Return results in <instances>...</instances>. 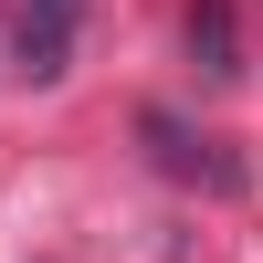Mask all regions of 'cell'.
<instances>
[{"mask_svg": "<svg viewBox=\"0 0 263 263\" xmlns=\"http://www.w3.org/2000/svg\"><path fill=\"white\" fill-rule=\"evenodd\" d=\"M147 147H158L168 179H200V190H242V158H221V137H190L179 116H147Z\"/></svg>", "mask_w": 263, "mask_h": 263, "instance_id": "obj_1", "label": "cell"}, {"mask_svg": "<svg viewBox=\"0 0 263 263\" xmlns=\"http://www.w3.org/2000/svg\"><path fill=\"white\" fill-rule=\"evenodd\" d=\"M74 21H84V0H21V74L32 84H53L74 63Z\"/></svg>", "mask_w": 263, "mask_h": 263, "instance_id": "obj_2", "label": "cell"}, {"mask_svg": "<svg viewBox=\"0 0 263 263\" xmlns=\"http://www.w3.org/2000/svg\"><path fill=\"white\" fill-rule=\"evenodd\" d=\"M190 53H200V74H242L232 63V0H200L190 11Z\"/></svg>", "mask_w": 263, "mask_h": 263, "instance_id": "obj_3", "label": "cell"}]
</instances>
